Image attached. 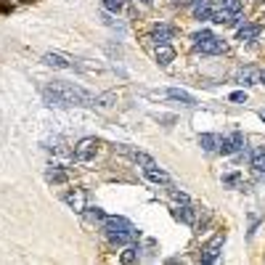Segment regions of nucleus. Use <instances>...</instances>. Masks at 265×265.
I'll return each mask as SVG.
<instances>
[{
    "label": "nucleus",
    "mask_w": 265,
    "mask_h": 265,
    "mask_svg": "<svg viewBox=\"0 0 265 265\" xmlns=\"http://www.w3.org/2000/svg\"><path fill=\"white\" fill-rule=\"evenodd\" d=\"M154 56H157V64H159V66H167L170 61L175 59V51L170 48V43H165V45H157V51H154Z\"/></svg>",
    "instance_id": "12"
},
{
    "label": "nucleus",
    "mask_w": 265,
    "mask_h": 265,
    "mask_svg": "<svg viewBox=\"0 0 265 265\" xmlns=\"http://www.w3.org/2000/svg\"><path fill=\"white\" fill-rule=\"evenodd\" d=\"M122 5H125V0H104V8L112 11V13H120Z\"/></svg>",
    "instance_id": "24"
},
{
    "label": "nucleus",
    "mask_w": 265,
    "mask_h": 265,
    "mask_svg": "<svg viewBox=\"0 0 265 265\" xmlns=\"http://www.w3.org/2000/svg\"><path fill=\"white\" fill-rule=\"evenodd\" d=\"M215 8H225L231 13H239L241 8H244V0H212Z\"/></svg>",
    "instance_id": "15"
},
{
    "label": "nucleus",
    "mask_w": 265,
    "mask_h": 265,
    "mask_svg": "<svg viewBox=\"0 0 265 265\" xmlns=\"http://www.w3.org/2000/svg\"><path fill=\"white\" fill-rule=\"evenodd\" d=\"M244 146H247V143H244V135H241V132H231V135L220 138V143H217V151L228 157V154H236V151H241Z\"/></svg>",
    "instance_id": "3"
},
{
    "label": "nucleus",
    "mask_w": 265,
    "mask_h": 265,
    "mask_svg": "<svg viewBox=\"0 0 265 265\" xmlns=\"http://www.w3.org/2000/svg\"><path fill=\"white\" fill-rule=\"evenodd\" d=\"M249 165H252L255 173H265V146H257L249 154Z\"/></svg>",
    "instance_id": "11"
},
{
    "label": "nucleus",
    "mask_w": 265,
    "mask_h": 265,
    "mask_svg": "<svg viewBox=\"0 0 265 265\" xmlns=\"http://www.w3.org/2000/svg\"><path fill=\"white\" fill-rule=\"evenodd\" d=\"M173 199L181 201V204H189V197H186V194H181V191H173Z\"/></svg>",
    "instance_id": "27"
},
{
    "label": "nucleus",
    "mask_w": 265,
    "mask_h": 265,
    "mask_svg": "<svg viewBox=\"0 0 265 265\" xmlns=\"http://www.w3.org/2000/svg\"><path fill=\"white\" fill-rule=\"evenodd\" d=\"M146 178H149L151 183H162V186H170V183H173L165 170H157V167H149V170H146Z\"/></svg>",
    "instance_id": "14"
},
{
    "label": "nucleus",
    "mask_w": 265,
    "mask_h": 265,
    "mask_svg": "<svg viewBox=\"0 0 265 265\" xmlns=\"http://www.w3.org/2000/svg\"><path fill=\"white\" fill-rule=\"evenodd\" d=\"M255 80H257V72H255V69H244V72L239 74V82H241V85H252Z\"/></svg>",
    "instance_id": "22"
},
{
    "label": "nucleus",
    "mask_w": 265,
    "mask_h": 265,
    "mask_svg": "<svg viewBox=\"0 0 265 265\" xmlns=\"http://www.w3.org/2000/svg\"><path fill=\"white\" fill-rule=\"evenodd\" d=\"M141 3H151V0H141Z\"/></svg>",
    "instance_id": "31"
},
{
    "label": "nucleus",
    "mask_w": 265,
    "mask_h": 265,
    "mask_svg": "<svg viewBox=\"0 0 265 265\" xmlns=\"http://www.w3.org/2000/svg\"><path fill=\"white\" fill-rule=\"evenodd\" d=\"M194 48H197L199 53H207V56H215V53H223V51H225V43L220 40V37L209 35L207 40H199V43H194Z\"/></svg>",
    "instance_id": "5"
},
{
    "label": "nucleus",
    "mask_w": 265,
    "mask_h": 265,
    "mask_svg": "<svg viewBox=\"0 0 265 265\" xmlns=\"http://www.w3.org/2000/svg\"><path fill=\"white\" fill-rule=\"evenodd\" d=\"M260 32H263V24H244V27H239L236 37L241 43H252V40L260 37Z\"/></svg>",
    "instance_id": "9"
},
{
    "label": "nucleus",
    "mask_w": 265,
    "mask_h": 265,
    "mask_svg": "<svg viewBox=\"0 0 265 265\" xmlns=\"http://www.w3.org/2000/svg\"><path fill=\"white\" fill-rule=\"evenodd\" d=\"M85 199H88V197H85V191H80V189L69 191L66 197H64V201L74 209V212H85V207H88V204H85Z\"/></svg>",
    "instance_id": "8"
},
{
    "label": "nucleus",
    "mask_w": 265,
    "mask_h": 265,
    "mask_svg": "<svg viewBox=\"0 0 265 265\" xmlns=\"http://www.w3.org/2000/svg\"><path fill=\"white\" fill-rule=\"evenodd\" d=\"M130 157H132V162H135V165H141L143 170H149V167H157V162H154V157H149V154H146V151H132Z\"/></svg>",
    "instance_id": "16"
},
{
    "label": "nucleus",
    "mask_w": 265,
    "mask_h": 265,
    "mask_svg": "<svg viewBox=\"0 0 265 265\" xmlns=\"http://www.w3.org/2000/svg\"><path fill=\"white\" fill-rule=\"evenodd\" d=\"M96 151H98V141H96V138H82V141L74 146V157L80 162L93 159V157H96Z\"/></svg>",
    "instance_id": "4"
},
{
    "label": "nucleus",
    "mask_w": 265,
    "mask_h": 265,
    "mask_svg": "<svg viewBox=\"0 0 265 265\" xmlns=\"http://www.w3.org/2000/svg\"><path fill=\"white\" fill-rule=\"evenodd\" d=\"M217 143H220V138L212 135V132H204V135H199V146L204 151H217Z\"/></svg>",
    "instance_id": "17"
},
{
    "label": "nucleus",
    "mask_w": 265,
    "mask_h": 265,
    "mask_svg": "<svg viewBox=\"0 0 265 265\" xmlns=\"http://www.w3.org/2000/svg\"><path fill=\"white\" fill-rule=\"evenodd\" d=\"M260 120H263V122H265V109H263V112H260Z\"/></svg>",
    "instance_id": "30"
},
{
    "label": "nucleus",
    "mask_w": 265,
    "mask_h": 265,
    "mask_svg": "<svg viewBox=\"0 0 265 265\" xmlns=\"http://www.w3.org/2000/svg\"><path fill=\"white\" fill-rule=\"evenodd\" d=\"M173 27H167V24H157L151 29V35H149V40H154L157 45H165V43H170L173 40Z\"/></svg>",
    "instance_id": "7"
},
{
    "label": "nucleus",
    "mask_w": 265,
    "mask_h": 265,
    "mask_svg": "<svg viewBox=\"0 0 265 265\" xmlns=\"http://www.w3.org/2000/svg\"><path fill=\"white\" fill-rule=\"evenodd\" d=\"M48 181H53V183H64L66 181V173L61 167H51L48 170Z\"/></svg>",
    "instance_id": "21"
},
{
    "label": "nucleus",
    "mask_w": 265,
    "mask_h": 265,
    "mask_svg": "<svg viewBox=\"0 0 265 265\" xmlns=\"http://www.w3.org/2000/svg\"><path fill=\"white\" fill-rule=\"evenodd\" d=\"M223 183H225V186H236V183H239V173H228V175H223Z\"/></svg>",
    "instance_id": "25"
},
{
    "label": "nucleus",
    "mask_w": 265,
    "mask_h": 265,
    "mask_svg": "<svg viewBox=\"0 0 265 265\" xmlns=\"http://www.w3.org/2000/svg\"><path fill=\"white\" fill-rule=\"evenodd\" d=\"M85 215H88V220H93V223H104V217H106V212L101 207H85Z\"/></svg>",
    "instance_id": "19"
},
{
    "label": "nucleus",
    "mask_w": 265,
    "mask_h": 265,
    "mask_svg": "<svg viewBox=\"0 0 265 265\" xmlns=\"http://www.w3.org/2000/svg\"><path fill=\"white\" fill-rule=\"evenodd\" d=\"M223 241H225V236L223 233H217V236L209 241V244L204 247V255H201V263H212V260H217V255H220V247H223Z\"/></svg>",
    "instance_id": "6"
},
{
    "label": "nucleus",
    "mask_w": 265,
    "mask_h": 265,
    "mask_svg": "<svg viewBox=\"0 0 265 265\" xmlns=\"http://www.w3.org/2000/svg\"><path fill=\"white\" fill-rule=\"evenodd\" d=\"M175 217H178V220H183V223H194V212H191L189 207H183V209L178 207L175 209Z\"/></svg>",
    "instance_id": "23"
},
{
    "label": "nucleus",
    "mask_w": 265,
    "mask_h": 265,
    "mask_svg": "<svg viewBox=\"0 0 265 265\" xmlns=\"http://www.w3.org/2000/svg\"><path fill=\"white\" fill-rule=\"evenodd\" d=\"M120 260H122L125 265H132V263H138V249H135V247H128V249H125V252H122V257H120Z\"/></svg>",
    "instance_id": "20"
},
{
    "label": "nucleus",
    "mask_w": 265,
    "mask_h": 265,
    "mask_svg": "<svg viewBox=\"0 0 265 265\" xmlns=\"http://www.w3.org/2000/svg\"><path fill=\"white\" fill-rule=\"evenodd\" d=\"M43 98L48 106H93V96L74 82H51L43 88Z\"/></svg>",
    "instance_id": "1"
},
{
    "label": "nucleus",
    "mask_w": 265,
    "mask_h": 265,
    "mask_svg": "<svg viewBox=\"0 0 265 265\" xmlns=\"http://www.w3.org/2000/svg\"><path fill=\"white\" fill-rule=\"evenodd\" d=\"M167 98H173V101H181L183 106H197V98L191 96V93H186V90H178V88H170L165 93Z\"/></svg>",
    "instance_id": "13"
},
{
    "label": "nucleus",
    "mask_w": 265,
    "mask_h": 265,
    "mask_svg": "<svg viewBox=\"0 0 265 265\" xmlns=\"http://www.w3.org/2000/svg\"><path fill=\"white\" fill-rule=\"evenodd\" d=\"M231 101H236V104L247 101V90H236V93H231Z\"/></svg>",
    "instance_id": "26"
},
{
    "label": "nucleus",
    "mask_w": 265,
    "mask_h": 265,
    "mask_svg": "<svg viewBox=\"0 0 265 265\" xmlns=\"http://www.w3.org/2000/svg\"><path fill=\"white\" fill-rule=\"evenodd\" d=\"M209 35H212V32H207V29H201V32H197V35H194V43H199V40H207Z\"/></svg>",
    "instance_id": "28"
},
{
    "label": "nucleus",
    "mask_w": 265,
    "mask_h": 265,
    "mask_svg": "<svg viewBox=\"0 0 265 265\" xmlns=\"http://www.w3.org/2000/svg\"><path fill=\"white\" fill-rule=\"evenodd\" d=\"M101 225H104V233L109 236V241H114V244H130V241L141 236V231L125 217H104Z\"/></svg>",
    "instance_id": "2"
},
{
    "label": "nucleus",
    "mask_w": 265,
    "mask_h": 265,
    "mask_svg": "<svg viewBox=\"0 0 265 265\" xmlns=\"http://www.w3.org/2000/svg\"><path fill=\"white\" fill-rule=\"evenodd\" d=\"M43 61L53 69H72V61H69L66 56H61V53H45Z\"/></svg>",
    "instance_id": "10"
},
{
    "label": "nucleus",
    "mask_w": 265,
    "mask_h": 265,
    "mask_svg": "<svg viewBox=\"0 0 265 265\" xmlns=\"http://www.w3.org/2000/svg\"><path fill=\"white\" fill-rule=\"evenodd\" d=\"M114 104V93H101V96H93V106L98 109H109Z\"/></svg>",
    "instance_id": "18"
},
{
    "label": "nucleus",
    "mask_w": 265,
    "mask_h": 265,
    "mask_svg": "<svg viewBox=\"0 0 265 265\" xmlns=\"http://www.w3.org/2000/svg\"><path fill=\"white\" fill-rule=\"evenodd\" d=\"M257 82L265 85V69H260V72H257Z\"/></svg>",
    "instance_id": "29"
}]
</instances>
